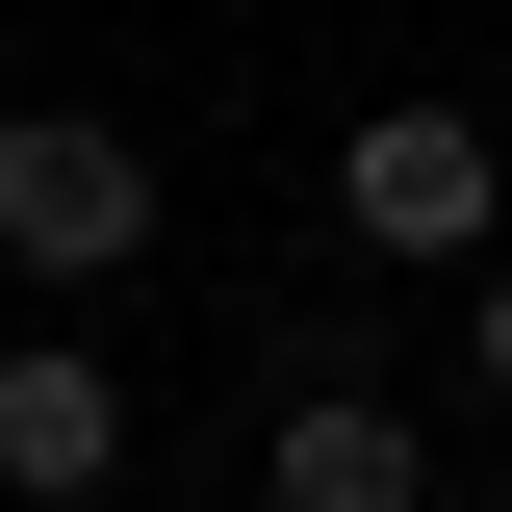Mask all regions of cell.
Segmentation results:
<instances>
[{
  "label": "cell",
  "mask_w": 512,
  "mask_h": 512,
  "mask_svg": "<svg viewBox=\"0 0 512 512\" xmlns=\"http://www.w3.org/2000/svg\"><path fill=\"white\" fill-rule=\"evenodd\" d=\"M461 384H487V410H512V256H487V282H461Z\"/></svg>",
  "instance_id": "obj_5"
},
{
  "label": "cell",
  "mask_w": 512,
  "mask_h": 512,
  "mask_svg": "<svg viewBox=\"0 0 512 512\" xmlns=\"http://www.w3.org/2000/svg\"><path fill=\"white\" fill-rule=\"evenodd\" d=\"M256 512H436V436L384 384H282L256 410Z\"/></svg>",
  "instance_id": "obj_4"
},
{
  "label": "cell",
  "mask_w": 512,
  "mask_h": 512,
  "mask_svg": "<svg viewBox=\"0 0 512 512\" xmlns=\"http://www.w3.org/2000/svg\"><path fill=\"white\" fill-rule=\"evenodd\" d=\"M333 231H359V256H410V282H487V256H512V128H461V103H359Z\"/></svg>",
  "instance_id": "obj_1"
},
{
  "label": "cell",
  "mask_w": 512,
  "mask_h": 512,
  "mask_svg": "<svg viewBox=\"0 0 512 512\" xmlns=\"http://www.w3.org/2000/svg\"><path fill=\"white\" fill-rule=\"evenodd\" d=\"M128 487V384L77 333H0V512H103Z\"/></svg>",
  "instance_id": "obj_3"
},
{
  "label": "cell",
  "mask_w": 512,
  "mask_h": 512,
  "mask_svg": "<svg viewBox=\"0 0 512 512\" xmlns=\"http://www.w3.org/2000/svg\"><path fill=\"white\" fill-rule=\"evenodd\" d=\"M154 256V154L103 103H0V282H128Z\"/></svg>",
  "instance_id": "obj_2"
}]
</instances>
